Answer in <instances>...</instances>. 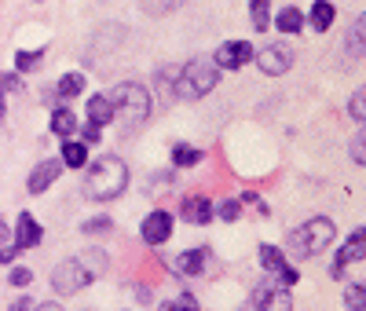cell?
Listing matches in <instances>:
<instances>
[{"mask_svg": "<svg viewBox=\"0 0 366 311\" xmlns=\"http://www.w3.org/2000/svg\"><path fill=\"white\" fill-rule=\"evenodd\" d=\"M125 184H128L125 161L99 158L96 165L88 168V176H85V194H88V198H96V202H110V198H117V194L125 190Z\"/></svg>", "mask_w": 366, "mask_h": 311, "instance_id": "6da1fadb", "label": "cell"}, {"mask_svg": "<svg viewBox=\"0 0 366 311\" xmlns=\"http://www.w3.org/2000/svg\"><path fill=\"white\" fill-rule=\"evenodd\" d=\"M110 107H114V118L125 132H136V128L150 118V96H147V88H139V85H117Z\"/></svg>", "mask_w": 366, "mask_h": 311, "instance_id": "7a4b0ae2", "label": "cell"}, {"mask_svg": "<svg viewBox=\"0 0 366 311\" xmlns=\"http://www.w3.org/2000/svg\"><path fill=\"white\" fill-rule=\"evenodd\" d=\"M333 235H337L333 220H330V216H315V220H308V224H300V231H293L290 242L297 245L300 256H315V253H322V249H330Z\"/></svg>", "mask_w": 366, "mask_h": 311, "instance_id": "3957f363", "label": "cell"}, {"mask_svg": "<svg viewBox=\"0 0 366 311\" xmlns=\"http://www.w3.org/2000/svg\"><path fill=\"white\" fill-rule=\"evenodd\" d=\"M216 66L209 59H194V62H187L183 66V73H180V88L176 92L183 96V99H202L205 92H213L216 88Z\"/></svg>", "mask_w": 366, "mask_h": 311, "instance_id": "277c9868", "label": "cell"}, {"mask_svg": "<svg viewBox=\"0 0 366 311\" xmlns=\"http://www.w3.org/2000/svg\"><path fill=\"white\" fill-rule=\"evenodd\" d=\"M92 282V264L88 260H67L55 267V275H51V286H55V293H77L85 290Z\"/></svg>", "mask_w": 366, "mask_h": 311, "instance_id": "5b68a950", "label": "cell"}, {"mask_svg": "<svg viewBox=\"0 0 366 311\" xmlns=\"http://www.w3.org/2000/svg\"><path fill=\"white\" fill-rule=\"evenodd\" d=\"M37 242H41V224H37L30 213H22V216H19V224H15V242H11L8 249L0 253V264H11L22 249H33Z\"/></svg>", "mask_w": 366, "mask_h": 311, "instance_id": "8992f818", "label": "cell"}, {"mask_svg": "<svg viewBox=\"0 0 366 311\" xmlns=\"http://www.w3.org/2000/svg\"><path fill=\"white\" fill-rule=\"evenodd\" d=\"M293 59H297V51L286 44V41H279V44H271V48H264L256 55V66L264 70V73H271V77H279V73H286L293 66Z\"/></svg>", "mask_w": 366, "mask_h": 311, "instance_id": "52a82bcc", "label": "cell"}, {"mask_svg": "<svg viewBox=\"0 0 366 311\" xmlns=\"http://www.w3.org/2000/svg\"><path fill=\"white\" fill-rule=\"evenodd\" d=\"M256 311H293V296H290V290L286 286H260L256 290Z\"/></svg>", "mask_w": 366, "mask_h": 311, "instance_id": "ba28073f", "label": "cell"}, {"mask_svg": "<svg viewBox=\"0 0 366 311\" xmlns=\"http://www.w3.org/2000/svg\"><path fill=\"white\" fill-rule=\"evenodd\" d=\"M253 59V44L245 41H227L224 48H216V66L220 70H238Z\"/></svg>", "mask_w": 366, "mask_h": 311, "instance_id": "9c48e42d", "label": "cell"}, {"mask_svg": "<svg viewBox=\"0 0 366 311\" xmlns=\"http://www.w3.org/2000/svg\"><path fill=\"white\" fill-rule=\"evenodd\" d=\"M260 264H264V267L271 271V275H279V282H282V286H286V290H290V286H293V282L300 278V275H297V271H293L290 264H286V260H282V253H279V249H271V245H264V249H260Z\"/></svg>", "mask_w": 366, "mask_h": 311, "instance_id": "30bf717a", "label": "cell"}, {"mask_svg": "<svg viewBox=\"0 0 366 311\" xmlns=\"http://www.w3.org/2000/svg\"><path fill=\"white\" fill-rule=\"evenodd\" d=\"M363 249H366V231L359 227V231H356V235H351V238L345 242V249H341V253H337V260H333V275H337V278H341L348 264H356V260H363Z\"/></svg>", "mask_w": 366, "mask_h": 311, "instance_id": "8fae6325", "label": "cell"}, {"mask_svg": "<svg viewBox=\"0 0 366 311\" xmlns=\"http://www.w3.org/2000/svg\"><path fill=\"white\" fill-rule=\"evenodd\" d=\"M168 235H173V216L168 213H150L143 220V242L147 245H162Z\"/></svg>", "mask_w": 366, "mask_h": 311, "instance_id": "7c38bea8", "label": "cell"}, {"mask_svg": "<svg viewBox=\"0 0 366 311\" xmlns=\"http://www.w3.org/2000/svg\"><path fill=\"white\" fill-rule=\"evenodd\" d=\"M180 213L187 224H209V220H213V202L202 198V194H187V198L180 202Z\"/></svg>", "mask_w": 366, "mask_h": 311, "instance_id": "4fadbf2b", "label": "cell"}, {"mask_svg": "<svg viewBox=\"0 0 366 311\" xmlns=\"http://www.w3.org/2000/svg\"><path fill=\"white\" fill-rule=\"evenodd\" d=\"M59 172H62V161H41L30 172V194H44L59 179Z\"/></svg>", "mask_w": 366, "mask_h": 311, "instance_id": "5bb4252c", "label": "cell"}, {"mask_svg": "<svg viewBox=\"0 0 366 311\" xmlns=\"http://www.w3.org/2000/svg\"><path fill=\"white\" fill-rule=\"evenodd\" d=\"M107 121H114V107H110V99H107V96H92V99H88V125L103 128Z\"/></svg>", "mask_w": 366, "mask_h": 311, "instance_id": "9a60e30c", "label": "cell"}, {"mask_svg": "<svg viewBox=\"0 0 366 311\" xmlns=\"http://www.w3.org/2000/svg\"><path fill=\"white\" fill-rule=\"evenodd\" d=\"M202 267H205V249H191L176 256V271H183V275H198Z\"/></svg>", "mask_w": 366, "mask_h": 311, "instance_id": "2e32d148", "label": "cell"}, {"mask_svg": "<svg viewBox=\"0 0 366 311\" xmlns=\"http://www.w3.org/2000/svg\"><path fill=\"white\" fill-rule=\"evenodd\" d=\"M73 128H77V121H73V114L67 107H59L55 114H51V132L55 136H73Z\"/></svg>", "mask_w": 366, "mask_h": 311, "instance_id": "e0dca14e", "label": "cell"}, {"mask_svg": "<svg viewBox=\"0 0 366 311\" xmlns=\"http://www.w3.org/2000/svg\"><path fill=\"white\" fill-rule=\"evenodd\" d=\"M274 26H279L282 33H297L300 26H304V15H300L297 8H282V11H279V19H274Z\"/></svg>", "mask_w": 366, "mask_h": 311, "instance_id": "ac0fdd59", "label": "cell"}, {"mask_svg": "<svg viewBox=\"0 0 366 311\" xmlns=\"http://www.w3.org/2000/svg\"><path fill=\"white\" fill-rule=\"evenodd\" d=\"M333 19H337V11H333V4H326V0H319V4L311 8V26H315V30H330Z\"/></svg>", "mask_w": 366, "mask_h": 311, "instance_id": "d6986e66", "label": "cell"}, {"mask_svg": "<svg viewBox=\"0 0 366 311\" xmlns=\"http://www.w3.org/2000/svg\"><path fill=\"white\" fill-rule=\"evenodd\" d=\"M62 161L73 165V168L88 165V147L85 143H67V147H62Z\"/></svg>", "mask_w": 366, "mask_h": 311, "instance_id": "ffe728a7", "label": "cell"}, {"mask_svg": "<svg viewBox=\"0 0 366 311\" xmlns=\"http://www.w3.org/2000/svg\"><path fill=\"white\" fill-rule=\"evenodd\" d=\"M81 88H85V77H81V73H67V77L59 81V96H62V99H70V96L81 92Z\"/></svg>", "mask_w": 366, "mask_h": 311, "instance_id": "44dd1931", "label": "cell"}, {"mask_svg": "<svg viewBox=\"0 0 366 311\" xmlns=\"http://www.w3.org/2000/svg\"><path fill=\"white\" fill-rule=\"evenodd\" d=\"M162 311H198V301H194L191 293H180L176 301H165Z\"/></svg>", "mask_w": 366, "mask_h": 311, "instance_id": "7402d4cb", "label": "cell"}, {"mask_svg": "<svg viewBox=\"0 0 366 311\" xmlns=\"http://www.w3.org/2000/svg\"><path fill=\"white\" fill-rule=\"evenodd\" d=\"M173 161H176L180 168H187V165H198V161H202V150H191V147H176V150H173Z\"/></svg>", "mask_w": 366, "mask_h": 311, "instance_id": "603a6c76", "label": "cell"}, {"mask_svg": "<svg viewBox=\"0 0 366 311\" xmlns=\"http://www.w3.org/2000/svg\"><path fill=\"white\" fill-rule=\"evenodd\" d=\"M183 0H143V8L154 11V15H168V11H176Z\"/></svg>", "mask_w": 366, "mask_h": 311, "instance_id": "cb8c5ba5", "label": "cell"}, {"mask_svg": "<svg viewBox=\"0 0 366 311\" xmlns=\"http://www.w3.org/2000/svg\"><path fill=\"white\" fill-rule=\"evenodd\" d=\"M345 301H348V311H363V301H366V290H363V282H359V286H348Z\"/></svg>", "mask_w": 366, "mask_h": 311, "instance_id": "d4e9b609", "label": "cell"}, {"mask_svg": "<svg viewBox=\"0 0 366 311\" xmlns=\"http://www.w3.org/2000/svg\"><path fill=\"white\" fill-rule=\"evenodd\" d=\"M253 26L268 30V0H253Z\"/></svg>", "mask_w": 366, "mask_h": 311, "instance_id": "484cf974", "label": "cell"}, {"mask_svg": "<svg viewBox=\"0 0 366 311\" xmlns=\"http://www.w3.org/2000/svg\"><path fill=\"white\" fill-rule=\"evenodd\" d=\"M37 62H41V51H19V55H15V66L19 70H33Z\"/></svg>", "mask_w": 366, "mask_h": 311, "instance_id": "4316f807", "label": "cell"}, {"mask_svg": "<svg viewBox=\"0 0 366 311\" xmlns=\"http://www.w3.org/2000/svg\"><path fill=\"white\" fill-rule=\"evenodd\" d=\"M363 103H366V92H363V88H359V92H356V96H351V118H356L359 125H363V118H366Z\"/></svg>", "mask_w": 366, "mask_h": 311, "instance_id": "83f0119b", "label": "cell"}, {"mask_svg": "<svg viewBox=\"0 0 366 311\" xmlns=\"http://www.w3.org/2000/svg\"><path fill=\"white\" fill-rule=\"evenodd\" d=\"M351 55H363V19L351 26Z\"/></svg>", "mask_w": 366, "mask_h": 311, "instance_id": "f1b7e54d", "label": "cell"}, {"mask_svg": "<svg viewBox=\"0 0 366 311\" xmlns=\"http://www.w3.org/2000/svg\"><path fill=\"white\" fill-rule=\"evenodd\" d=\"M30 271H26V267H15V271H11V286H30Z\"/></svg>", "mask_w": 366, "mask_h": 311, "instance_id": "f546056e", "label": "cell"}, {"mask_svg": "<svg viewBox=\"0 0 366 311\" xmlns=\"http://www.w3.org/2000/svg\"><path fill=\"white\" fill-rule=\"evenodd\" d=\"M220 216H224V220H238V202H224V205H220Z\"/></svg>", "mask_w": 366, "mask_h": 311, "instance_id": "4dcf8cb0", "label": "cell"}, {"mask_svg": "<svg viewBox=\"0 0 366 311\" xmlns=\"http://www.w3.org/2000/svg\"><path fill=\"white\" fill-rule=\"evenodd\" d=\"M8 88H15V81H11V77H0V114H4V92Z\"/></svg>", "mask_w": 366, "mask_h": 311, "instance_id": "1f68e13d", "label": "cell"}, {"mask_svg": "<svg viewBox=\"0 0 366 311\" xmlns=\"http://www.w3.org/2000/svg\"><path fill=\"white\" fill-rule=\"evenodd\" d=\"M110 220H92V224H85V231H107Z\"/></svg>", "mask_w": 366, "mask_h": 311, "instance_id": "d6a6232c", "label": "cell"}, {"mask_svg": "<svg viewBox=\"0 0 366 311\" xmlns=\"http://www.w3.org/2000/svg\"><path fill=\"white\" fill-rule=\"evenodd\" d=\"M96 139H99V128L88 125V128H85V143H96Z\"/></svg>", "mask_w": 366, "mask_h": 311, "instance_id": "836d02e7", "label": "cell"}, {"mask_svg": "<svg viewBox=\"0 0 366 311\" xmlns=\"http://www.w3.org/2000/svg\"><path fill=\"white\" fill-rule=\"evenodd\" d=\"M351 154H356V158H359V165H363V136L356 139V143H351Z\"/></svg>", "mask_w": 366, "mask_h": 311, "instance_id": "e575fe53", "label": "cell"}, {"mask_svg": "<svg viewBox=\"0 0 366 311\" xmlns=\"http://www.w3.org/2000/svg\"><path fill=\"white\" fill-rule=\"evenodd\" d=\"M11 311H30V301H15V308Z\"/></svg>", "mask_w": 366, "mask_h": 311, "instance_id": "d590c367", "label": "cell"}, {"mask_svg": "<svg viewBox=\"0 0 366 311\" xmlns=\"http://www.w3.org/2000/svg\"><path fill=\"white\" fill-rule=\"evenodd\" d=\"M4 238H8V224L0 220V242H4Z\"/></svg>", "mask_w": 366, "mask_h": 311, "instance_id": "8d00e7d4", "label": "cell"}, {"mask_svg": "<svg viewBox=\"0 0 366 311\" xmlns=\"http://www.w3.org/2000/svg\"><path fill=\"white\" fill-rule=\"evenodd\" d=\"M37 311H59L55 304H41V308H37Z\"/></svg>", "mask_w": 366, "mask_h": 311, "instance_id": "74e56055", "label": "cell"}]
</instances>
